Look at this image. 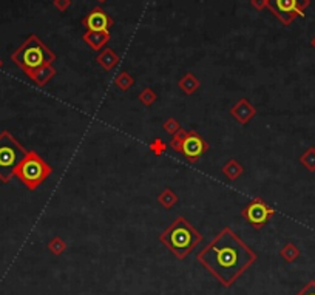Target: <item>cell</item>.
<instances>
[{
	"mask_svg": "<svg viewBox=\"0 0 315 295\" xmlns=\"http://www.w3.org/2000/svg\"><path fill=\"white\" fill-rule=\"evenodd\" d=\"M196 260L224 287H230L257 261V254L232 229L224 227L198 252Z\"/></svg>",
	"mask_w": 315,
	"mask_h": 295,
	"instance_id": "1",
	"label": "cell"
},
{
	"mask_svg": "<svg viewBox=\"0 0 315 295\" xmlns=\"http://www.w3.org/2000/svg\"><path fill=\"white\" fill-rule=\"evenodd\" d=\"M202 240L204 235L184 217L175 218L170 226L159 235V241L179 260H184L190 255L193 249L202 243Z\"/></svg>",
	"mask_w": 315,
	"mask_h": 295,
	"instance_id": "2",
	"label": "cell"
},
{
	"mask_svg": "<svg viewBox=\"0 0 315 295\" xmlns=\"http://www.w3.org/2000/svg\"><path fill=\"white\" fill-rule=\"evenodd\" d=\"M11 60L30 76L37 68L53 64L56 54L39 39V36L30 34L24 44L11 54Z\"/></svg>",
	"mask_w": 315,
	"mask_h": 295,
	"instance_id": "3",
	"label": "cell"
},
{
	"mask_svg": "<svg viewBox=\"0 0 315 295\" xmlns=\"http://www.w3.org/2000/svg\"><path fill=\"white\" fill-rule=\"evenodd\" d=\"M53 173V167L34 150H27L25 158L17 165L14 176L22 182L28 190L34 192L36 188L50 178Z\"/></svg>",
	"mask_w": 315,
	"mask_h": 295,
	"instance_id": "4",
	"label": "cell"
},
{
	"mask_svg": "<svg viewBox=\"0 0 315 295\" xmlns=\"http://www.w3.org/2000/svg\"><path fill=\"white\" fill-rule=\"evenodd\" d=\"M27 155V149L8 130L0 133V181L10 182L17 165Z\"/></svg>",
	"mask_w": 315,
	"mask_h": 295,
	"instance_id": "5",
	"label": "cell"
},
{
	"mask_svg": "<svg viewBox=\"0 0 315 295\" xmlns=\"http://www.w3.org/2000/svg\"><path fill=\"white\" fill-rule=\"evenodd\" d=\"M310 0H267V8L284 27H289L297 17H303Z\"/></svg>",
	"mask_w": 315,
	"mask_h": 295,
	"instance_id": "6",
	"label": "cell"
},
{
	"mask_svg": "<svg viewBox=\"0 0 315 295\" xmlns=\"http://www.w3.org/2000/svg\"><path fill=\"white\" fill-rule=\"evenodd\" d=\"M274 215H275V210L269 204H266L263 198H254L241 210V217L255 230L263 229Z\"/></svg>",
	"mask_w": 315,
	"mask_h": 295,
	"instance_id": "7",
	"label": "cell"
},
{
	"mask_svg": "<svg viewBox=\"0 0 315 295\" xmlns=\"http://www.w3.org/2000/svg\"><path fill=\"white\" fill-rule=\"evenodd\" d=\"M208 150V142L195 130L187 132L181 153L188 162H196Z\"/></svg>",
	"mask_w": 315,
	"mask_h": 295,
	"instance_id": "8",
	"label": "cell"
},
{
	"mask_svg": "<svg viewBox=\"0 0 315 295\" xmlns=\"http://www.w3.org/2000/svg\"><path fill=\"white\" fill-rule=\"evenodd\" d=\"M113 24H115L113 19L100 7L93 8L82 19V25L87 28V31H110Z\"/></svg>",
	"mask_w": 315,
	"mask_h": 295,
	"instance_id": "9",
	"label": "cell"
},
{
	"mask_svg": "<svg viewBox=\"0 0 315 295\" xmlns=\"http://www.w3.org/2000/svg\"><path fill=\"white\" fill-rule=\"evenodd\" d=\"M230 115H232L241 125H246L257 115V109L249 102V99L243 97V99H238L232 107H230Z\"/></svg>",
	"mask_w": 315,
	"mask_h": 295,
	"instance_id": "10",
	"label": "cell"
},
{
	"mask_svg": "<svg viewBox=\"0 0 315 295\" xmlns=\"http://www.w3.org/2000/svg\"><path fill=\"white\" fill-rule=\"evenodd\" d=\"M110 39H112L110 31H87L82 36V40L94 51H100L109 44Z\"/></svg>",
	"mask_w": 315,
	"mask_h": 295,
	"instance_id": "11",
	"label": "cell"
},
{
	"mask_svg": "<svg viewBox=\"0 0 315 295\" xmlns=\"http://www.w3.org/2000/svg\"><path fill=\"white\" fill-rule=\"evenodd\" d=\"M96 62L107 71H112L119 64V56L113 48H102L96 56Z\"/></svg>",
	"mask_w": 315,
	"mask_h": 295,
	"instance_id": "12",
	"label": "cell"
},
{
	"mask_svg": "<svg viewBox=\"0 0 315 295\" xmlns=\"http://www.w3.org/2000/svg\"><path fill=\"white\" fill-rule=\"evenodd\" d=\"M54 76H56V68L53 67V64H50V65H44V67L37 68V70L33 71L28 77H30L31 80H34L36 85H39V87H45L47 83H48Z\"/></svg>",
	"mask_w": 315,
	"mask_h": 295,
	"instance_id": "13",
	"label": "cell"
},
{
	"mask_svg": "<svg viewBox=\"0 0 315 295\" xmlns=\"http://www.w3.org/2000/svg\"><path fill=\"white\" fill-rule=\"evenodd\" d=\"M178 87L181 88L182 93H185V94L190 96V94H193V93L198 91V88L201 87V82H199V79H198L193 73H187V74H184V76L179 79Z\"/></svg>",
	"mask_w": 315,
	"mask_h": 295,
	"instance_id": "14",
	"label": "cell"
},
{
	"mask_svg": "<svg viewBox=\"0 0 315 295\" xmlns=\"http://www.w3.org/2000/svg\"><path fill=\"white\" fill-rule=\"evenodd\" d=\"M221 172L224 173V176H226L229 181H237V179L244 173V167H243L237 159H229V161L221 167Z\"/></svg>",
	"mask_w": 315,
	"mask_h": 295,
	"instance_id": "15",
	"label": "cell"
},
{
	"mask_svg": "<svg viewBox=\"0 0 315 295\" xmlns=\"http://www.w3.org/2000/svg\"><path fill=\"white\" fill-rule=\"evenodd\" d=\"M300 247L293 243H286L281 249H280V257L286 261V263H293L298 257H300Z\"/></svg>",
	"mask_w": 315,
	"mask_h": 295,
	"instance_id": "16",
	"label": "cell"
},
{
	"mask_svg": "<svg viewBox=\"0 0 315 295\" xmlns=\"http://www.w3.org/2000/svg\"><path fill=\"white\" fill-rule=\"evenodd\" d=\"M158 203H159L164 209H172V207L176 206V203H178V195L172 190V188L165 187L164 190L158 195Z\"/></svg>",
	"mask_w": 315,
	"mask_h": 295,
	"instance_id": "17",
	"label": "cell"
},
{
	"mask_svg": "<svg viewBox=\"0 0 315 295\" xmlns=\"http://www.w3.org/2000/svg\"><path fill=\"white\" fill-rule=\"evenodd\" d=\"M115 83H116V87H118L121 91H129V90L133 87L135 77H133L129 71H121V73L116 76Z\"/></svg>",
	"mask_w": 315,
	"mask_h": 295,
	"instance_id": "18",
	"label": "cell"
},
{
	"mask_svg": "<svg viewBox=\"0 0 315 295\" xmlns=\"http://www.w3.org/2000/svg\"><path fill=\"white\" fill-rule=\"evenodd\" d=\"M48 250L51 252L53 255H56V257H59V255H62L64 254V252L67 250V243H65V240L64 238H60V237H53L50 241H48Z\"/></svg>",
	"mask_w": 315,
	"mask_h": 295,
	"instance_id": "19",
	"label": "cell"
},
{
	"mask_svg": "<svg viewBox=\"0 0 315 295\" xmlns=\"http://www.w3.org/2000/svg\"><path fill=\"white\" fill-rule=\"evenodd\" d=\"M138 99H139V102H141L142 105H145V107H150V105H153V104L156 102L158 96H156V93H155L153 88L147 87V88H144V90L138 94Z\"/></svg>",
	"mask_w": 315,
	"mask_h": 295,
	"instance_id": "20",
	"label": "cell"
},
{
	"mask_svg": "<svg viewBox=\"0 0 315 295\" xmlns=\"http://www.w3.org/2000/svg\"><path fill=\"white\" fill-rule=\"evenodd\" d=\"M300 162L307 168L309 172H315V149L313 147H309V149L301 155Z\"/></svg>",
	"mask_w": 315,
	"mask_h": 295,
	"instance_id": "21",
	"label": "cell"
},
{
	"mask_svg": "<svg viewBox=\"0 0 315 295\" xmlns=\"http://www.w3.org/2000/svg\"><path fill=\"white\" fill-rule=\"evenodd\" d=\"M185 136H187V132H185L184 129H181L179 132H176V133L173 135L172 141H170V149H173L175 152L181 153V150H182V144H184Z\"/></svg>",
	"mask_w": 315,
	"mask_h": 295,
	"instance_id": "22",
	"label": "cell"
},
{
	"mask_svg": "<svg viewBox=\"0 0 315 295\" xmlns=\"http://www.w3.org/2000/svg\"><path fill=\"white\" fill-rule=\"evenodd\" d=\"M149 149H150V152H152L155 156H161V155H164L165 150H167V144H165L161 138H156V139H153V141L150 142Z\"/></svg>",
	"mask_w": 315,
	"mask_h": 295,
	"instance_id": "23",
	"label": "cell"
},
{
	"mask_svg": "<svg viewBox=\"0 0 315 295\" xmlns=\"http://www.w3.org/2000/svg\"><path fill=\"white\" fill-rule=\"evenodd\" d=\"M164 130H165V133H169V135L173 136L176 132L181 130V124L175 118H169V119H165V122H164Z\"/></svg>",
	"mask_w": 315,
	"mask_h": 295,
	"instance_id": "24",
	"label": "cell"
},
{
	"mask_svg": "<svg viewBox=\"0 0 315 295\" xmlns=\"http://www.w3.org/2000/svg\"><path fill=\"white\" fill-rule=\"evenodd\" d=\"M53 7L60 13H65L71 7V0H53Z\"/></svg>",
	"mask_w": 315,
	"mask_h": 295,
	"instance_id": "25",
	"label": "cell"
},
{
	"mask_svg": "<svg viewBox=\"0 0 315 295\" xmlns=\"http://www.w3.org/2000/svg\"><path fill=\"white\" fill-rule=\"evenodd\" d=\"M297 295H315V280L307 281V284Z\"/></svg>",
	"mask_w": 315,
	"mask_h": 295,
	"instance_id": "26",
	"label": "cell"
},
{
	"mask_svg": "<svg viewBox=\"0 0 315 295\" xmlns=\"http://www.w3.org/2000/svg\"><path fill=\"white\" fill-rule=\"evenodd\" d=\"M250 5L258 11H263L264 8H267V0H250Z\"/></svg>",
	"mask_w": 315,
	"mask_h": 295,
	"instance_id": "27",
	"label": "cell"
},
{
	"mask_svg": "<svg viewBox=\"0 0 315 295\" xmlns=\"http://www.w3.org/2000/svg\"><path fill=\"white\" fill-rule=\"evenodd\" d=\"M310 45H312V48L315 50V36L312 37V40H310Z\"/></svg>",
	"mask_w": 315,
	"mask_h": 295,
	"instance_id": "28",
	"label": "cell"
},
{
	"mask_svg": "<svg viewBox=\"0 0 315 295\" xmlns=\"http://www.w3.org/2000/svg\"><path fill=\"white\" fill-rule=\"evenodd\" d=\"M97 2H99V4H105V2H107V0H97Z\"/></svg>",
	"mask_w": 315,
	"mask_h": 295,
	"instance_id": "29",
	"label": "cell"
},
{
	"mask_svg": "<svg viewBox=\"0 0 315 295\" xmlns=\"http://www.w3.org/2000/svg\"><path fill=\"white\" fill-rule=\"evenodd\" d=\"M2 65H4V62H2V59H0V68H2Z\"/></svg>",
	"mask_w": 315,
	"mask_h": 295,
	"instance_id": "30",
	"label": "cell"
}]
</instances>
